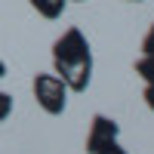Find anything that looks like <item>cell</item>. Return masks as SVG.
Here are the masks:
<instances>
[{
  "mask_svg": "<svg viewBox=\"0 0 154 154\" xmlns=\"http://www.w3.org/2000/svg\"><path fill=\"white\" fill-rule=\"evenodd\" d=\"M96 154H126V148H120L117 142H108V145H102Z\"/></svg>",
  "mask_w": 154,
  "mask_h": 154,
  "instance_id": "ba28073f",
  "label": "cell"
},
{
  "mask_svg": "<svg viewBox=\"0 0 154 154\" xmlns=\"http://www.w3.org/2000/svg\"><path fill=\"white\" fill-rule=\"evenodd\" d=\"M142 56H154V25L148 28L145 40H142Z\"/></svg>",
  "mask_w": 154,
  "mask_h": 154,
  "instance_id": "52a82bcc",
  "label": "cell"
},
{
  "mask_svg": "<svg viewBox=\"0 0 154 154\" xmlns=\"http://www.w3.org/2000/svg\"><path fill=\"white\" fill-rule=\"evenodd\" d=\"M31 6L40 12L43 19H59L62 12H65L68 6V0H31Z\"/></svg>",
  "mask_w": 154,
  "mask_h": 154,
  "instance_id": "277c9868",
  "label": "cell"
},
{
  "mask_svg": "<svg viewBox=\"0 0 154 154\" xmlns=\"http://www.w3.org/2000/svg\"><path fill=\"white\" fill-rule=\"evenodd\" d=\"M34 99L46 114H62L68 105V86L62 83V77L56 74H37L34 77Z\"/></svg>",
  "mask_w": 154,
  "mask_h": 154,
  "instance_id": "7a4b0ae2",
  "label": "cell"
},
{
  "mask_svg": "<svg viewBox=\"0 0 154 154\" xmlns=\"http://www.w3.org/2000/svg\"><path fill=\"white\" fill-rule=\"evenodd\" d=\"M117 133H120V126L114 123L111 117H105V114H96V117H93V126H89V136H86V151L96 154L102 145L117 142Z\"/></svg>",
  "mask_w": 154,
  "mask_h": 154,
  "instance_id": "3957f363",
  "label": "cell"
},
{
  "mask_svg": "<svg viewBox=\"0 0 154 154\" xmlns=\"http://www.w3.org/2000/svg\"><path fill=\"white\" fill-rule=\"evenodd\" d=\"M133 3H142V0H133Z\"/></svg>",
  "mask_w": 154,
  "mask_h": 154,
  "instance_id": "8fae6325",
  "label": "cell"
},
{
  "mask_svg": "<svg viewBox=\"0 0 154 154\" xmlns=\"http://www.w3.org/2000/svg\"><path fill=\"white\" fill-rule=\"evenodd\" d=\"M136 74L142 77L145 83H154V56H142L136 62Z\"/></svg>",
  "mask_w": 154,
  "mask_h": 154,
  "instance_id": "5b68a950",
  "label": "cell"
},
{
  "mask_svg": "<svg viewBox=\"0 0 154 154\" xmlns=\"http://www.w3.org/2000/svg\"><path fill=\"white\" fill-rule=\"evenodd\" d=\"M3 74H6V65H3V59H0V80H3Z\"/></svg>",
  "mask_w": 154,
  "mask_h": 154,
  "instance_id": "30bf717a",
  "label": "cell"
},
{
  "mask_svg": "<svg viewBox=\"0 0 154 154\" xmlns=\"http://www.w3.org/2000/svg\"><path fill=\"white\" fill-rule=\"evenodd\" d=\"M12 114V96H6V93H0V123H3L6 117Z\"/></svg>",
  "mask_w": 154,
  "mask_h": 154,
  "instance_id": "8992f818",
  "label": "cell"
},
{
  "mask_svg": "<svg viewBox=\"0 0 154 154\" xmlns=\"http://www.w3.org/2000/svg\"><path fill=\"white\" fill-rule=\"evenodd\" d=\"M53 65L56 77H62L71 93H83L93 77V53L80 28H68L65 34L53 43Z\"/></svg>",
  "mask_w": 154,
  "mask_h": 154,
  "instance_id": "6da1fadb",
  "label": "cell"
},
{
  "mask_svg": "<svg viewBox=\"0 0 154 154\" xmlns=\"http://www.w3.org/2000/svg\"><path fill=\"white\" fill-rule=\"evenodd\" d=\"M145 105L154 111V83H148V86H145Z\"/></svg>",
  "mask_w": 154,
  "mask_h": 154,
  "instance_id": "9c48e42d",
  "label": "cell"
}]
</instances>
